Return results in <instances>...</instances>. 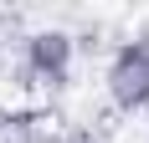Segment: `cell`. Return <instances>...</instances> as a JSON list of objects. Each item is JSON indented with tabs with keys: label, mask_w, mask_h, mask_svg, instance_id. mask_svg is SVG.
Segmentation results:
<instances>
[{
	"label": "cell",
	"mask_w": 149,
	"mask_h": 143,
	"mask_svg": "<svg viewBox=\"0 0 149 143\" xmlns=\"http://www.w3.org/2000/svg\"><path fill=\"white\" fill-rule=\"evenodd\" d=\"M113 97L123 107L149 102V41H134V46L118 51V61H113Z\"/></svg>",
	"instance_id": "6da1fadb"
},
{
	"label": "cell",
	"mask_w": 149,
	"mask_h": 143,
	"mask_svg": "<svg viewBox=\"0 0 149 143\" xmlns=\"http://www.w3.org/2000/svg\"><path fill=\"white\" fill-rule=\"evenodd\" d=\"M67 36H36L31 41V61H36V72H52V77H62L67 72Z\"/></svg>",
	"instance_id": "7a4b0ae2"
}]
</instances>
